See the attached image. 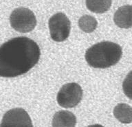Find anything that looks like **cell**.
Wrapping results in <instances>:
<instances>
[{"label": "cell", "instance_id": "cell-1", "mask_svg": "<svg viewBox=\"0 0 132 127\" xmlns=\"http://www.w3.org/2000/svg\"><path fill=\"white\" fill-rule=\"evenodd\" d=\"M41 52L37 43L28 37H16L0 46V77L14 78L37 65Z\"/></svg>", "mask_w": 132, "mask_h": 127}, {"label": "cell", "instance_id": "cell-2", "mask_svg": "<svg viewBox=\"0 0 132 127\" xmlns=\"http://www.w3.org/2000/svg\"><path fill=\"white\" fill-rule=\"evenodd\" d=\"M122 55V47L110 41L98 43L89 48L85 59L89 65L94 68L105 69L115 65Z\"/></svg>", "mask_w": 132, "mask_h": 127}, {"label": "cell", "instance_id": "cell-3", "mask_svg": "<svg viewBox=\"0 0 132 127\" xmlns=\"http://www.w3.org/2000/svg\"><path fill=\"white\" fill-rule=\"evenodd\" d=\"M10 22L12 28L15 30L26 33L35 29L37 19L32 10L21 7L12 11L10 16Z\"/></svg>", "mask_w": 132, "mask_h": 127}, {"label": "cell", "instance_id": "cell-4", "mask_svg": "<svg viewBox=\"0 0 132 127\" xmlns=\"http://www.w3.org/2000/svg\"><path fill=\"white\" fill-rule=\"evenodd\" d=\"M49 29L52 40L63 42L70 35L71 23L64 13L58 12L49 19Z\"/></svg>", "mask_w": 132, "mask_h": 127}, {"label": "cell", "instance_id": "cell-5", "mask_svg": "<svg viewBox=\"0 0 132 127\" xmlns=\"http://www.w3.org/2000/svg\"><path fill=\"white\" fill-rule=\"evenodd\" d=\"M82 97V90L76 82H70L62 87L57 94L58 104L63 108H73L78 105Z\"/></svg>", "mask_w": 132, "mask_h": 127}, {"label": "cell", "instance_id": "cell-6", "mask_svg": "<svg viewBox=\"0 0 132 127\" xmlns=\"http://www.w3.org/2000/svg\"><path fill=\"white\" fill-rule=\"evenodd\" d=\"M2 127H32L28 113L21 108H15L8 111L3 117Z\"/></svg>", "mask_w": 132, "mask_h": 127}, {"label": "cell", "instance_id": "cell-7", "mask_svg": "<svg viewBox=\"0 0 132 127\" xmlns=\"http://www.w3.org/2000/svg\"><path fill=\"white\" fill-rule=\"evenodd\" d=\"M131 5H126L118 8L113 16L116 25L121 28H131Z\"/></svg>", "mask_w": 132, "mask_h": 127}, {"label": "cell", "instance_id": "cell-8", "mask_svg": "<svg viewBox=\"0 0 132 127\" xmlns=\"http://www.w3.org/2000/svg\"><path fill=\"white\" fill-rule=\"evenodd\" d=\"M54 127H74L76 126V116L68 111H61L54 114L52 119Z\"/></svg>", "mask_w": 132, "mask_h": 127}, {"label": "cell", "instance_id": "cell-9", "mask_svg": "<svg viewBox=\"0 0 132 127\" xmlns=\"http://www.w3.org/2000/svg\"><path fill=\"white\" fill-rule=\"evenodd\" d=\"M113 115L116 119L123 124H129L132 120V109L129 105L120 103L113 109Z\"/></svg>", "mask_w": 132, "mask_h": 127}, {"label": "cell", "instance_id": "cell-10", "mask_svg": "<svg viewBox=\"0 0 132 127\" xmlns=\"http://www.w3.org/2000/svg\"><path fill=\"white\" fill-rule=\"evenodd\" d=\"M111 2L112 0H86V6L92 12L102 14L109 10Z\"/></svg>", "mask_w": 132, "mask_h": 127}, {"label": "cell", "instance_id": "cell-11", "mask_svg": "<svg viewBox=\"0 0 132 127\" xmlns=\"http://www.w3.org/2000/svg\"><path fill=\"white\" fill-rule=\"evenodd\" d=\"M98 22L96 19L90 15H83L78 20V26L81 30L86 33H91L96 29Z\"/></svg>", "mask_w": 132, "mask_h": 127}]
</instances>
